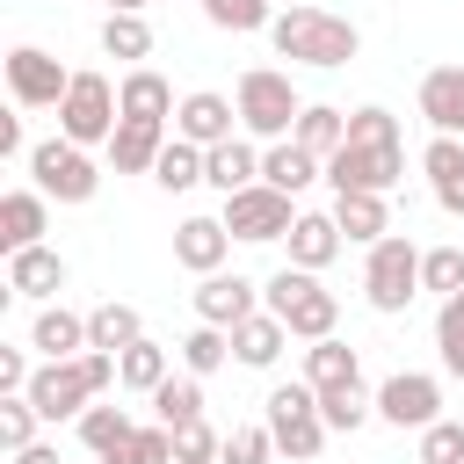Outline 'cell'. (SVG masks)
<instances>
[{"label": "cell", "mask_w": 464, "mask_h": 464, "mask_svg": "<svg viewBox=\"0 0 464 464\" xmlns=\"http://www.w3.org/2000/svg\"><path fill=\"white\" fill-rule=\"evenodd\" d=\"M399 174H406L399 116H392V109H355V116H348V145L326 160V181H334V196H355V188H370V196H392V188H399Z\"/></svg>", "instance_id": "obj_1"}, {"label": "cell", "mask_w": 464, "mask_h": 464, "mask_svg": "<svg viewBox=\"0 0 464 464\" xmlns=\"http://www.w3.org/2000/svg\"><path fill=\"white\" fill-rule=\"evenodd\" d=\"M109 384H116V355L87 348V355H72V362H44V370L29 377V406H36L44 420H80L87 399H102Z\"/></svg>", "instance_id": "obj_2"}, {"label": "cell", "mask_w": 464, "mask_h": 464, "mask_svg": "<svg viewBox=\"0 0 464 464\" xmlns=\"http://www.w3.org/2000/svg\"><path fill=\"white\" fill-rule=\"evenodd\" d=\"M268 36H276L283 58H297V65H326V72L348 65V58L362 51V29L341 22V14H326V7H290V14L268 22Z\"/></svg>", "instance_id": "obj_3"}, {"label": "cell", "mask_w": 464, "mask_h": 464, "mask_svg": "<svg viewBox=\"0 0 464 464\" xmlns=\"http://www.w3.org/2000/svg\"><path fill=\"white\" fill-rule=\"evenodd\" d=\"M268 312H276L297 341H334L341 297H334L312 268H276V276H268Z\"/></svg>", "instance_id": "obj_4"}, {"label": "cell", "mask_w": 464, "mask_h": 464, "mask_svg": "<svg viewBox=\"0 0 464 464\" xmlns=\"http://www.w3.org/2000/svg\"><path fill=\"white\" fill-rule=\"evenodd\" d=\"M261 428L276 435V450L290 457V464H312L319 450H326V420H319V392L312 384H276L268 392V406H261Z\"/></svg>", "instance_id": "obj_5"}, {"label": "cell", "mask_w": 464, "mask_h": 464, "mask_svg": "<svg viewBox=\"0 0 464 464\" xmlns=\"http://www.w3.org/2000/svg\"><path fill=\"white\" fill-rule=\"evenodd\" d=\"M297 116H304V102H297L290 72H276V65H246V72H239V123H246L254 138L283 145V138L297 130Z\"/></svg>", "instance_id": "obj_6"}, {"label": "cell", "mask_w": 464, "mask_h": 464, "mask_svg": "<svg viewBox=\"0 0 464 464\" xmlns=\"http://www.w3.org/2000/svg\"><path fill=\"white\" fill-rule=\"evenodd\" d=\"M116 123H123L116 87H109L102 72H72V87H65V102H58V138H72V145H109Z\"/></svg>", "instance_id": "obj_7"}, {"label": "cell", "mask_w": 464, "mask_h": 464, "mask_svg": "<svg viewBox=\"0 0 464 464\" xmlns=\"http://www.w3.org/2000/svg\"><path fill=\"white\" fill-rule=\"evenodd\" d=\"M362 290H370L377 312H406L413 290H420V246H413L406 232H384V239L370 246V261H362Z\"/></svg>", "instance_id": "obj_8"}, {"label": "cell", "mask_w": 464, "mask_h": 464, "mask_svg": "<svg viewBox=\"0 0 464 464\" xmlns=\"http://www.w3.org/2000/svg\"><path fill=\"white\" fill-rule=\"evenodd\" d=\"M29 174H36V188H44L51 203H87V196L102 188V167H94L87 145H72V138L29 145Z\"/></svg>", "instance_id": "obj_9"}, {"label": "cell", "mask_w": 464, "mask_h": 464, "mask_svg": "<svg viewBox=\"0 0 464 464\" xmlns=\"http://www.w3.org/2000/svg\"><path fill=\"white\" fill-rule=\"evenodd\" d=\"M290 225H297V210H290V196L268 188V181L225 196V232H232V239H254V246H261V239H290Z\"/></svg>", "instance_id": "obj_10"}, {"label": "cell", "mask_w": 464, "mask_h": 464, "mask_svg": "<svg viewBox=\"0 0 464 464\" xmlns=\"http://www.w3.org/2000/svg\"><path fill=\"white\" fill-rule=\"evenodd\" d=\"M377 420H392V428H435V420H442V384H435L428 370L384 377V384H377Z\"/></svg>", "instance_id": "obj_11"}, {"label": "cell", "mask_w": 464, "mask_h": 464, "mask_svg": "<svg viewBox=\"0 0 464 464\" xmlns=\"http://www.w3.org/2000/svg\"><path fill=\"white\" fill-rule=\"evenodd\" d=\"M7 87H14L22 109H58L65 87H72V72H65L51 51H36V44H14V51H7Z\"/></svg>", "instance_id": "obj_12"}, {"label": "cell", "mask_w": 464, "mask_h": 464, "mask_svg": "<svg viewBox=\"0 0 464 464\" xmlns=\"http://www.w3.org/2000/svg\"><path fill=\"white\" fill-rule=\"evenodd\" d=\"M232 123H239V102H225V94H210V87L181 94V109H174V138H188V145H203V152L225 145Z\"/></svg>", "instance_id": "obj_13"}, {"label": "cell", "mask_w": 464, "mask_h": 464, "mask_svg": "<svg viewBox=\"0 0 464 464\" xmlns=\"http://www.w3.org/2000/svg\"><path fill=\"white\" fill-rule=\"evenodd\" d=\"M44 225H51V196H44V188H7V196H0V246H7V254L44 246Z\"/></svg>", "instance_id": "obj_14"}, {"label": "cell", "mask_w": 464, "mask_h": 464, "mask_svg": "<svg viewBox=\"0 0 464 464\" xmlns=\"http://www.w3.org/2000/svg\"><path fill=\"white\" fill-rule=\"evenodd\" d=\"M225 254H232L225 218H181V225H174V261H181V268L218 276V268H225Z\"/></svg>", "instance_id": "obj_15"}, {"label": "cell", "mask_w": 464, "mask_h": 464, "mask_svg": "<svg viewBox=\"0 0 464 464\" xmlns=\"http://www.w3.org/2000/svg\"><path fill=\"white\" fill-rule=\"evenodd\" d=\"M196 319L232 334L239 319H254V283H246V276H225V268L203 276V283H196Z\"/></svg>", "instance_id": "obj_16"}, {"label": "cell", "mask_w": 464, "mask_h": 464, "mask_svg": "<svg viewBox=\"0 0 464 464\" xmlns=\"http://www.w3.org/2000/svg\"><path fill=\"white\" fill-rule=\"evenodd\" d=\"M167 152V123H145V116H123L116 138H109V167L116 174H152Z\"/></svg>", "instance_id": "obj_17"}, {"label": "cell", "mask_w": 464, "mask_h": 464, "mask_svg": "<svg viewBox=\"0 0 464 464\" xmlns=\"http://www.w3.org/2000/svg\"><path fill=\"white\" fill-rule=\"evenodd\" d=\"M420 116L435 123V138H464V65H435L420 80Z\"/></svg>", "instance_id": "obj_18"}, {"label": "cell", "mask_w": 464, "mask_h": 464, "mask_svg": "<svg viewBox=\"0 0 464 464\" xmlns=\"http://www.w3.org/2000/svg\"><path fill=\"white\" fill-rule=\"evenodd\" d=\"M7 290H14V297H58V290H65V254H58V246H22V254H7Z\"/></svg>", "instance_id": "obj_19"}, {"label": "cell", "mask_w": 464, "mask_h": 464, "mask_svg": "<svg viewBox=\"0 0 464 464\" xmlns=\"http://www.w3.org/2000/svg\"><path fill=\"white\" fill-rule=\"evenodd\" d=\"M420 174H428L435 203H442L450 218H464V138H428V152H420Z\"/></svg>", "instance_id": "obj_20"}, {"label": "cell", "mask_w": 464, "mask_h": 464, "mask_svg": "<svg viewBox=\"0 0 464 464\" xmlns=\"http://www.w3.org/2000/svg\"><path fill=\"white\" fill-rule=\"evenodd\" d=\"M203 181H210L218 196H239V188H254V181H261V152H254L246 138L210 145V152H203Z\"/></svg>", "instance_id": "obj_21"}, {"label": "cell", "mask_w": 464, "mask_h": 464, "mask_svg": "<svg viewBox=\"0 0 464 464\" xmlns=\"http://www.w3.org/2000/svg\"><path fill=\"white\" fill-rule=\"evenodd\" d=\"M341 254V225H334V210H297V225H290V268H326Z\"/></svg>", "instance_id": "obj_22"}, {"label": "cell", "mask_w": 464, "mask_h": 464, "mask_svg": "<svg viewBox=\"0 0 464 464\" xmlns=\"http://www.w3.org/2000/svg\"><path fill=\"white\" fill-rule=\"evenodd\" d=\"M29 348H44V362H72V355H87V319L65 304H44L29 326Z\"/></svg>", "instance_id": "obj_23"}, {"label": "cell", "mask_w": 464, "mask_h": 464, "mask_svg": "<svg viewBox=\"0 0 464 464\" xmlns=\"http://www.w3.org/2000/svg\"><path fill=\"white\" fill-rule=\"evenodd\" d=\"M116 102H123V116H145V123H167L181 102H174V87L152 72V65H130L123 72V87H116Z\"/></svg>", "instance_id": "obj_24"}, {"label": "cell", "mask_w": 464, "mask_h": 464, "mask_svg": "<svg viewBox=\"0 0 464 464\" xmlns=\"http://www.w3.org/2000/svg\"><path fill=\"white\" fill-rule=\"evenodd\" d=\"M319 174H326V160H312L297 138H283V145H268V152H261V181H268V188H283V196L312 188Z\"/></svg>", "instance_id": "obj_25"}, {"label": "cell", "mask_w": 464, "mask_h": 464, "mask_svg": "<svg viewBox=\"0 0 464 464\" xmlns=\"http://www.w3.org/2000/svg\"><path fill=\"white\" fill-rule=\"evenodd\" d=\"M334 225H341V239H355V246H377V239L392 232V210H384V196L355 188V196H334Z\"/></svg>", "instance_id": "obj_26"}, {"label": "cell", "mask_w": 464, "mask_h": 464, "mask_svg": "<svg viewBox=\"0 0 464 464\" xmlns=\"http://www.w3.org/2000/svg\"><path fill=\"white\" fill-rule=\"evenodd\" d=\"M130 341H145V319H138V304L109 297V304H94V312H87V348H102V355H123Z\"/></svg>", "instance_id": "obj_27"}, {"label": "cell", "mask_w": 464, "mask_h": 464, "mask_svg": "<svg viewBox=\"0 0 464 464\" xmlns=\"http://www.w3.org/2000/svg\"><path fill=\"white\" fill-rule=\"evenodd\" d=\"M283 341H290V326H283L276 312H254V319L232 326V355H239L246 370H268V362L283 355Z\"/></svg>", "instance_id": "obj_28"}, {"label": "cell", "mask_w": 464, "mask_h": 464, "mask_svg": "<svg viewBox=\"0 0 464 464\" xmlns=\"http://www.w3.org/2000/svg\"><path fill=\"white\" fill-rule=\"evenodd\" d=\"M304 384H312V392L362 384V355H355L348 341H312V348H304Z\"/></svg>", "instance_id": "obj_29"}, {"label": "cell", "mask_w": 464, "mask_h": 464, "mask_svg": "<svg viewBox=\"0 0 464 464\" xmlns=\"http://www.w3.org/2000/svg\"><path fill=\"white\" fill-rule=\"evenodd\" d=\"M312 160H334L341 145H348V116L341 109H326V102H304V116H297V130H290Z\"/></svg>", "instance_id": "obj_30"}, {"label": "cell", "mask_w": 464, "mask_h": 464, "mask_svg": "<svg viewBox=\"0 0 464 464\" xmlns=\"http://www.w3.org/2000/svg\"><path fill=\"white\" fill-rule=\"evenodd\" d=\"M130 435H138V420H130L123 406H87V413H80V442H87L102 464H116V450H123Z\"/></svg>", "instance_id": "obj_31"}, {"label": "cell", "mask_w": 464, "mask_h": 464, "mask_svg": "<svg viewBox=\"0 0 464 464\" xmlns=\"http://www.w3.org/2000/svg\"><path fill=\"white\" fill-rule=\"evenodd\" d=\"M167 377H174V370H167V348H160V341H130V348L116 355V384H130V392H145V399H152Z\"/></svg>", "instance_id": "obj_32"}, {"label": "cell", "mask_w": 464, "mask_h": 464, "mask_svg": "<svg viewBox=\"0 0 464 464\" xmlns=\"http://www.w3.org/2000/svg\"><path fill=\"white\" fill-rule=\"evenodd\" d=\"M152 413H160V428H188V420H203V377H167V384L152 392Z\"/></svg>", "instance_id": "obj_33"}, {"label": "cell", "mask_w": 464, "mask_h": 464, "mask_svg": "<svg viewBox=\"0 0 464 464\" xmlns=\"http://www.w3.org/2000/svg\"><path fill=\"white\" fill-rule=\"evenodd\" d=\"M152 181H160L167 196H181V188H196V181H203V145H188V138H167V152H160V167H152Z\"/></svg>", "instance_id": "obj_34"}, {"label": "cell", "mask_w": 464, "mask_h": 464, "mask_svg": "<svg viewBox=\"0 0 464 464\" xmlns=\"http://www.w3.org/2000/svg\"><path fill=\"white\" fill-rule=\"evenodd\" d=\"M370 413H377V399H362V384H334V392H319V420H326L334 435H355Z\"/></svg>", "instance_id": "obj_35"}, {"label": "cell", "mask_w": 464, "mask_h": 464, "mask_svg": "<svg viewBox=\"0 0 464 464\" xmlns=\"http://www.w3.org/2000/svg\"><path fill=\"white\" fill-rule=\"evenodd\" d=\"M102 51H109V58H130V65L152 58V29H145V14H109V22H102Z\"/></svg>", "instance_id": "obj_36"}, {"label": "cell", "mask_w": 464, "mask_h": 464, "mask_svg": "<svg viewBox=\"0 0 464 464\" xmlns=\"http://www.w3.org/2000/svg\"><path fill=\"white\" fill-rule=\"evenodd\" d=\"M225 355H232V334H225V326H196V334L181 341V370H188V377H210Z\"/></svg>", "instance_id": "obj_37"}, {"label": "cell", "mask_w": 464, "mask_h": 464, "mask_svg": "<svg viewBox=\"0 0 464 464\" xmlns=\"http://www.w3.org/2000/svg\"><path fill=\"white\" fill-rule=\"evenodd\" d=\"M420 290L457 297V290H464V246H428V254H420Z\"/></svg>", "instance_id": "obj_38"}, {"label": "cell", "mask_w": 464, "mask_h": 464, "mask_svg": "<svg viewBox=\"0 0 464 464\" xmlns=\"http://www.w3.org/2000/svg\"><path fill=\"white\" fill-rule=\"evenodd\" d=\"M203 14H210L218 29H232V36L268 29V22H276V7H268V0H203Z\"/></svg>", "instance_id": "obj_39"}, {"label": "cell", "mask_w": 464, "mask_h": 464, "mask_svg": "<svg viewBox=\"0 0 464 464\" xmlns=\"http://www.w3.org/2000/svg\"><path fill=\"white\" fill-rule=\"evenodd\" d=\"M36 420H44V413L29 406V392H22V399H0V450H7V457L29 450V442H36Z\"/></svg>", "instance_id": "obj_40"}, {"label": "cell", "mask_w": 464, "mask_h": 464, "mask_svg": "<svg viewBox=\"0 0 464 464\" xmlns=\"http://www.w3.org/2000/svg\"><path fill=\"white\" fill-rule=\"evenodd\" d=\"M174 435V464H210V457H225V435H210L203 420H188V428H167Z\"/></svg>", "instance_id": "obj_41"}, {"label": "cell", "mask_w": 464, "mask_h": 464, "mask_svg": "<svg viewBox=\"0 0 464 464\" xmlns=\"http://www.w3.org/2000/svg\"><path fill=\"white\" fill-rule=\"evenodd\" d=\"M420 464H464V420L420 428Z\"/></svg>", "instance_id": "obj_42"}, {"label": "cell", "mask_w": 464, "mask_h": 464, "mask_svg": "<svg viewBox=\"0 0 464 464\" xmlns=\"http://www.w3.org/2000/svg\"><path fill=\"white\" fill-rule=\"evenodd\" d=\"M116 464H174V435L152 420V428H138V435L116 450Z\"/></svg>", "instance_id": "obj_43"}, {"label": "cell", "mask_w": 464, "mask_h": 464, "mask_svg": "<svg viewBox=\"0 0 464 464\" xmlns=\"http://www.w3.org/2000/svg\"><path fill=\"white\" fill-rule=\"evenodd\" d=\"M276 457V435L268 428H232L225 435V464H268Z\"/></svg>", "instance_id": "obj_44"}, {"label": "cell", "mask_w": 464, "mask_h": 464, "mask_svg": "<svg viewBox=\"0 0 464 464\" xmlns=\"http://www.w3.org/2000/svg\"><path fill=\"white\" fill-rule=\"evenodd\" d=\"M29 377H36V370L22 362V348H0V399H22V392H29Z\"/></svg>", "instance_id": "obj_45"}, {"label": "cell", "mask_w": 464, "mask_h": 464, "mask_svg": "<svg viewBox=\"0 0 464 464\" xmlns=\"http://www.w3.org/2000/svg\"><path fill=\"white\" fill-rule=\"evenodd\" d=\"M435 348H442V370L464 384V334H435Z\"/></svg>", "instance_id": "obj_46"}, {"label": "cell", "mask_w": 464, "mask_h": 464, "mask_svg": "<svg viewBox=\"0 0 464 464\" xmlns=\"http://www.w3.org/2000/svg\"><path fill=\"white\" fill-rule=\"evenodd\" d=\"M435 334H464V290H457V297H442V312H435Z\"/></svg>", "instance_id": "obj_47"}, {"label": "cell", "mask_w": 464, "mask_h": 464, "mask_svg": "<svg viewBox=\"0 0 464 464\" xmlns=\"http://www.w3.org/2000/svg\"><path fill=\"white\" fill-rule=\"evenodd\" d=\"M0 152H22V116H0Z\"/></svg>", "instance_id": "obj_48"}, {"label": "cell", "mask_w": 464, "mask_h": 464, "mask_svg": "<svg viewBox=\"0 0 464 464\" xmlns=\"http://www.w3.org/2000/svg\"><path fill=\"white\" fill-rule=\"evenodd\" d=\"M14 464H58V450L51 442H29V450H14Z\"/></svg>", "instance_id": "obj_49"}, {"label": "cell", "mask_w": 464, "mask_h": 464, "mask_svg": "<svg viewBox=\"0 0 464 464\" xmlns=\"http://www.w3.org/2000/svg\"><path fill=\"white\" fill-rule=\"evenodd\" d=\"M109 14H145V0H109Z\"/></svg>", "instance_id": "obj_50"}]
</instances>
